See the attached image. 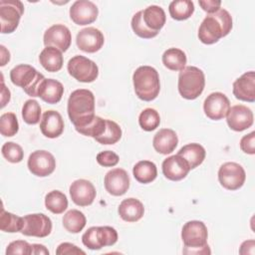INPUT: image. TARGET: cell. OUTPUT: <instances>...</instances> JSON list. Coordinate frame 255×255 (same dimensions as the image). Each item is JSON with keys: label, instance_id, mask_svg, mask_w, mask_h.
<instances>
[{"label": "cell", "instance_id": "obj_1", "mask_svg": "<svg viewBox=\"0 0 255 255\" xmlns=\"http://www.w3.org/2000/svg\"><path fill=\"white\" fill-rule=\"evenodd\" d=\"M68 116L75 128L88 125L95 118V96L87 89L72 92L68 100Z\"/></svg>", "mask_w": 255, "mask_h": 255}, {"label": "cell", "instance_id": "obj_2", "mask_svg": "<svg viewBox=\"0 0 255 255\" xmlns=\"http://www.w3.org/2000/svg\"><path fill=\"white\" fill-rule=\"evenodd\" d=\"M231 29V15L227 10L219 8L203 19L198 29V38L203 44L211 45L219 41L222 37L227 36Z\"/></svg>", "mask_w": 255, "mask_h": 255}, {"label": "cell", "instance_id": "obj_3", "mask_svg": "<svg viewBox=\"0 0 255 255\" xmlns=\"http://www.w3.org/2000/svg\"><path fill=\"white\" fill-rule=\"evenodd\" d=\"M135 95L144 102L157 98L160 91V82L157 71L150 66L138 67L132 75Z\"/></svg>", "mask_w": 255, "mask_h": 255}, {"label": "cell", "instance_id": "obj_4", "mask_svg": "<svg viewBox=\"0 0 255 255\" xmlns=\"http://www.w3.org/2000/svg\"><path fill=\"white\" fill-rule=\"evenodd\" d=\"M207 237V227L202 221L191 220L186 222L181 230V239L185 247L183 253L210 254Z\"/></svg>", "mask_w": 255, "mask_h": 255}, {"label": "cell", "instance_id": "obj_5", "mask_svg": "<svg viewBox=\"0 0 255 255\" xmlns=\"http://www.w3.org/2000/svg\"><path fill=\"white\" fill-rule=\"evenodd\" d=\"M178 92L186 100L198 98L205 86V77L202 70L194 66L184 67L178 75Z\"/></svg>", "mask_w": 255, "mask_h": 255}, {"label": "cell", "instance_id": "obj_6", "mask_svg": "<svg viewBox=\"0 0 255 255\" xmlns=\"http://www.w3.org/2000/svg\"><path fill=\"white\" fill-rule=\"evenodd\" d=\"M44 79L43 74L27 64L18 65L10 71L11 82L15 86L22 88L30 97H38V89Z\"/></svg>", "mask_w": 255, "mask_h": 255}, {"label": "cell", "instance_id": "obj_7", "mask_svg": "<svg viewBox=\"0 0 255 255\" xmlns=\"http://www.w3.org/2000/svg\"><path fill=\"white\" fill-rule=\"evenodd\" d=\"M118 237V232L114 227L93 226L83 234L82 242L91 250H100L105 246L116 244Z\"/></svg>", "mask_w": 255, "mask_h": 255}, {"label": "cell", "instance_id": "obj_8", "mask_svg": "<svg viewBox=\"0 0 255 255\" xmlns=\"http://www.w3.org/2000/svg\"><path fill=\"white\" fill-rule=\"evenodd\" d=\"M24 13V5L19 0L0 1V24L1 33L10 34L14 32Z\"/></svg>", "mask_w": 255, "mask_h": 255}, {"label": "cell", "instance_id": "obj_9", "mask_svg": "<svg viewBox=\"0 0 255 255\" xmlns=\"http://www.w3.org/2000/svg\"><path fill=\"white\" fill-rule=\"evenodd\" d=\"M67 69L73 78L82 83H92L99 76V68L97 64L81 55L74 56L70 59Z\"/></svg>", "mask_w": 255, "mask_h": 255}, {"label": "cell", "instance_id": "obj_10", "mask_svg": "<svg viewBox=\"0 0 255 255\" xmlns=\"http://www.w3.org/2000/svg\"><path fill=\"white\" fill-rule=\"evenodd\" d=\"M246 173L244 168L236 162H225L218 170V180L220 184L228 190H237L245 182Z\"/></svg>", "mask_w": 255, "mask_h": 255}, {"label": "cell", "instance_id": "obj_11", "mask_svg": "<svg viewBox=\"0 0 255 255\" xmlns=\"http://www.w3.org/2000/svg\"><path fill=\"white\" fill-rule=\"evenodd\" d=\"M24 225L21 233L26 236L43 238L52 231V221L44 213H33L23 217Z\"/></svg>", "mask_w": 255, "mask_h": 255}, {"label": "cell", "instance_id": "obj_12", "mask_svg": "<svg viewBox=\"0 0 255 255\" xmlns=\"http://www.w3.org/2000/svg\"><path fill=\"white\" fill-rule=\"evenodd\" d=\"M27 164L32 174L45 177L54 172L56 159L54 155L47 150H35L29 155Z\"/></svg>", "mask_w": 255, "mask_h": 255}, {"label": "cell", "instance_id": "obj_13", "mask_svg": "<svg viewBox=\"0 0 255 255\" xmlns=\"http://www.w3.org/2000/svg\"><path fill=\"white\" fill-rule=\"evenodd\" d=\"M229 109V99L220 92L211 93L207 96L203 103L204 114L212 121H219L225 118Z\"/></svg>", "mask_w": 255, "mask_h": 255}, {"label": "cell", "instance_id": "obj_14", "mask_svg": "<svg viewBox=\"0 0 255 255\" xmlns=\"http://www.w3.org/2000/svg\"><path fill=\"white\" fill-rule=\"evenodd\" d=\"M99 9L95 3L89 0H77L70 8V18L80 26L88 25L96 21Z\"/></svg>", "mask_w": 255, "mask_h": 255}, {"label": "cell", "instance_id": "obj_15", "mask_svg": "<svg viewBox=\"0 0 255 255\" xmlns=\"http://www.w3.org/2000/svg\"><path fill=\"white\" fill-rule=\"evenodd\" d=\"M72 42V35L68 27L63 24H55L44 33L46 47H54L61 52H66Z\"/></svg>", "mask_w": 255, "mask_h": 255}, {"label": "cell", "instance_id": "obj_16", "mask_svg": "<svg viewBox=\"0 0 255 255\" xmlns=\"http://www.w3.org/2000/svg\"><path fill=\"white\" fill-rule=\"evenodd\" d=\"M70 196L75 204L78 206H88L91 205L97 195L96 188L94 184L87 179H77L75 180L69 188Z\"/></svg>", "mask_w": 255, "mask_h": 255}, {"label": "cell", "instance_id": "obj_17", "mask_svg": "<svg viewBox=\"0 0 255 255\" xmlns=\"http://www.w3.org/2000/svg\"><path fill=\"white\" fill-rule=\"evenodd\" d=\"M228 127L235 131H242L253 125L254 117L252 111L244 105L231 107L226 115Z\"/></svg>", "mask_w": 255, "mask_h": 255}, {"label": "cell", "instance_id": "obj_18", "mask_svg": "<svg viewBox=\"0 0 255 255\" xmlns=\"http://www.w3.org/2000/svg\"><path fill=\"white\" fill-rule=\"evenodd\" d=\"M105 38L103 33L95 27H87L82 29L76 38L77 46L86 53H96L104 45Z\"/></svg>", "mask_w": 255, "mask_h": 255}, {"label": "cell", "instance_id": "obj_19", "mask_svg": "<svg viewBox=\"0 0 255 255\" xmlns=\"http://www.w3.org/2000/svg\"><path fill=\"white\" fill-rule=\"evenodd\" d=\"M106 190L114 195H124L129 188V176L123 168H114L108 171L104 179Z\"/></svg>", "mask_w": 255, "mask_h": 255}, {"label": "cell", "instance_id": "obj_20", "mask_svg": "<svg viewBox=\"0 0 255 255\" xmlns=\"http://www.w3.org/2000/svg\"><path fill=\"white\" fill-rule=\"evenodd\" d=\"M233 95L237 100L253 103L255 101V73L249 71L233 83Z\"/></svg>", "mask_w": 255, "mask_h": 255}, {"label": "cell", "instance_id": "obj_21", "mask_svg": "<svg viewBox=\"0 0 255 255\" xmlns=\"http://www.w3.org/2000/svg\"><path fill=\"white\" fill-rule=\"evenodd\" d=\"M163 175L172 181L183 179L189 172L190 167L187 161L178 154L168 156L162 162Z\"/></svg>", "mask_w": 255, "mask_h": 255}, {"label": "cell", "instance_id": "obj_22", "mask_svg": "<svg viewBox=\"0 0 255 255\" xmlns=\"http://www.w3.org/2000/svg\"><path fill=\"white\" fill-rule=\"evenodd\" d=\"M41 132L49 138H56L64 131V121L57 111H47L43 114L40 123Z\"/></svg>", "mask_w": 255, "mask_h": 255}, {"label": "cell", "instance_id": "obj_23", "mask_svg": "<svg viewBox=\"0 0 255 255\" xmlns=\"http://www.w3.org/2000/svg\"><path fill=\"white\" fill-rule=\"evenodd\" d=\"M178 143V137L171 128H161L153 136V148L161 154L171 153Z\"/></svg>", "mask_w": 255, "mask_h": 255}, {"label": "cell", "instance_id": "obj_24", "mask_svg": "<svg viewBox=\"0 0 255 255\" xmlns=\"http://www.w3.org/2000/svg\"><path fill=\"white\" fill-rule=\"evenodd\" d=\"M64 94L62 83L54 79H44L38 89V97L48 104H57Z\"/></svg>", "mask_w": 255, "mask_h": 255}, {"label": "cell", "instance_id": "obj_25", "mask_svg": "<svg viewBox=\"0 0 255 255\" xmlns=\"http://www.w3.org/2000/svg\"><path fill=\"white\" fill-rule=\"evenodd\" d=\"M141 19L147 29L158 33L165 24L166 16L160 6L150 5L144 10H141Z\"/></svg>", "mask_w": 255, "mask_h": 255}, {"label": "cell", "instance_id": "obj_26", "mask_svg": "<svg viewBox=\"0 0 255 255\" xmlns=\"http://www.w3.org/2000/svg\"><path fill=\"white\" fill-rule=\"evenodd\" d=\"M119 215L127 222L138 221L144 213L143 204L136 198L129 197L124 199L119 206Z\"/></svg>", "mask_w": 255, "mask_h": 255}, {"label": "cell", "instance_id": "obj_27", "mask_svg": "<svg viewBox=\"0 0 255 255\" xmlns=\"http://www.w3.org/2000/svg\"><path fill=\"white\" fill-rule=\"evenodd\" d=\"M39 61L46 71L52 73L60 71L64 63L62 52L54 47L44 48L40 53Z\"/></svg>", "mask_w": 255, "mask_h": 255}, {"label": "cell", "instance_id": "obj_28", "mask_svg": "<svg viewBox=\"0 0 255 255\" xmlns=\"http://www.w3.org/2000/svg\"><path fill=\"white\" fill-rule=\"evenodd\" d=\"M176 154L183 157L187 161L190 169H193L203 162L206 152L201 144L192 142L182 146Z\"/></svg>", "mask_w": 255, "mask_h": 255}, {"label": "cell", "instance_id": "obj_29", "mask_svg": "<svg viewBox=\"0 0 255 255\" xmlns=\"http://www.w3.org/2000/svg\"><path fill=\"white\" fill-rule=\"evenodd\" d=\"M134 178L140 183H149L157 176L156 165L149 160H140L136 162L132 168Z\"/></svg>", "mask_w": 255, "mask_h": 255}, {"label": "cell", "instance_id": "obj_30", "mask_svg": "<svg viewBox=\"0 0 255 255\" xmlns=\"http://www.w3.org/2000/svg\"><path fill=\"white\" fill-rule=\"evenodd\" d=\"M186 55L178 48H169L162 55V64L171 71H181L186 65Z\"/></svg>", "mask_w": 255, "mask_h": 255}, {"label": "cell", "instance_id": "obj_31", "mask_svg": "<svg viewBox=\"0 0 255 255\" xmlns=\"http://www.w3.org/2000/svg\"><path fill=\"white\" fill-rule=\"evenodd\" d=\"M87 219L83 212L77 209H71L63 217V226L70 233H79L86 226Z\"/></svg>", "mask_w": 255, "mask_h": 255}, {"label": "cell", "instance_id": "obj_32", "mask_svg": "<svg viewBox=\"0 0 255 255\" xmlns=\"http://www.w3.org/2000/svg\"><path fill=\"white\" fill-rule=\"evenodd\" d=\"M168 11L172 19L182 21L188 19L194 12V4L190 0H174L170 2Z\"/></svg>", "mask_w": 255, "mask_h": 255}, {"label": "cell", "instance_id": "obj_33", "mask_svg": "<svg viewBox=\"0 0 255 255\" xmlns=\"http://www.w3.org/2000/svg\"><path fill=\"white\" fill-rule=\"evenodd\" d=\"M45 206L52 213L61 214L68 207L67 196L60 190H52L45 196Z\"/></svg>", "mask_w": 255, "mask_h": 255}, {"label": "cell", "instance_id": "obj_34", "mask_svg": "<svg viewBox=\"0 0 255 255\" xmlns=\"http://www.w3.org/2000/svg\"><path fill=\"white\" fill-rule=\"evenodd\" d=\"M24 225L23 217L17 216L11 212L1 209L0 214V229L4 232H21Z\"/></svg>", "mask_w": 255, "mask_h": 255}, {"label": "cell", "instance_id": "obj_35", "mask_svg": "<svg viewBox=\"0 0 255 255\" xmlns=\"http://www.w3.org/2000/svg\"><path fill=\"white\" fill-rule=\"evenodd\" d=\"M106 124L105 131L95 139L101 144H114L121 139L122 128L116 122L111 120H106Z\"/></svg>", "mask_w": 255, "mask_h": 255}, {"label": "cell", "instance_id": "obj_36", "mask_svg": "<svg viewBox=\"0 0 255 255\" xmlns=\"http://www.w3.org/2000/svg\"><path fill=\"white\" fill-rule=\"evenodd\" d=\"M22 118L28 125H36L40 122L41 107L36 100H27L22 108Z\"/></svg>", "mask_w": 255, "mask_h": 255}, {"label": "cell", "instance_id": "obj_37", "mask_svg": "<svg viewBox=\"0 0 255 255\" xmlns=\"http://www.w3.org/2000/svg\"><path fill=\"white\" fill-rule=\"evenodd\" d=\"M138 124L145 131L154 130L160 124L159 114L154 109H144L138 117Z\"/></svg>", "mask_w": 255, "mask_h": 255}, {"label": "cell", "instance_id": "obj_38", "mask_svg": "<svg viewBox=\"0 0 255 255\" xmlns=\"http://www.w3.org/2000/svg\"><path fill=\"white\" fill-rule=\"evenodd\" d=\"M106 120L102 119L101 117L95 116L92 122H90L88 125L76 128V130L86 136H91L94 138H97L100 136L106 129Z\"/></svg>", "mask_w": 255, "mask_h": 255}, {"label": "cell", "instance_id": "obj_39", "mask_svg": "<svg viewBox=\"0 0 255 255\" xmlns=\"http://www.w3.org/2000/svg\"><path fill=\"white\" fill-rule=\"evenodd\" d=\"M19 130V124L14 113H5L0 117V132L3 136H13Z\"/></svg>", "mask_w": 255, "mask_h": 255}, {"label": "cell", "instance_id": "obj_40", "mask_svg": "<svg viewBox=\"0 0 255 255\" xmlns=\"http://www.w3.org/2000/svg\"><path fill=\"white\" fill-rule=\"evenodd\" d=\"M1 152L4 158L12 163H18L24 158L23 148L13 141L5 142L1 147Z\"/></svg>", "mask_w": 255, "mask_h": 255}, {"label": "cell", "instance_id": "obj_41", "mask_svg": "<svg viewBox=\"0 0 255 255\" xmlns=\"http://www.w3.org/2000/svg\"><path fill=\"white\" fill-rule=\"evenodd\" d=\"M131 28L135 35L142 39H151L155 37L158 33L152 32L149 29L146 28V26L143 24L141 19V10L136 12L131 19Z\"/></svg>", "mask_w": 255, "mask_h": 255}, {"label": "cell", "instance_id": "obj_42", "mask_svg": "<svg viewBox=\"0 0 255 255\" xmlns=\"http://www.w3.org/2000/svg\"><path fill=\"white\" fill-rule=\"evenodd\" d=\"M31 255L32 254V244H29L24 240H16L11 242L6 248V255Z\"/></svg>", "mask_w": 255, "mask_h": 255}, {"label": "cell", "instance_id": "obj_43", "mask_svg": "<svg viewBox=\"0 0 255 255\" xmlns=\"http://www.w3.org/2000/svg\"><path fill=\"white\" fill-rule=\"evenodd\" d=\"M119 155L112 150H104L97 154V162L105 167H112L119 163Z\"/></svg>", "mask_w": 255, "mask_h": 255}, {"label": "cell", "instance_id": "obj_44", "mask_svg": "<svg viewBox=\"0 0 255 255\" xmlns=\"http://www.w3.org/2000/svg\"><path fill=\"white\" fill-rule=\"evenodd\" d=\"M240 148L243 152L248 154L255 153V132L251 131L248 134H245L240 139Z\"/></svg>", "mask_w": 255, "mask_h": 255}, {"label": "cell", "instance_id": "obj_45", "mask_svg": "<svg viewBox=\"0 0 255 255\" xmlns=\"http://www.w3.org/2000/svg\"><path fill=\"white\" fill-rule=\"evenodd\" d=\"M56 254L58 255H65V254H86L85 251L80 249L78 246L69 243V242H64L61 243L56 250Z\"/></svg>", "mask_w": 255, "mask_h": 255}, {"label": "cell", "instance_id": "obj_46", "mask_svg": "<svg viewBox=\"0 0 255 255\" xmlns=\"http://www.w3.org/2000/svg\"><path fill=\"white\" fill-rule=\"evenodd\" d=\"M198 4L202 8L203 11L207 12L208 14L214 13L220 8L221 1L219 0H199Z\"/></svg>", "mask_w": 255, "mask_h": 255}, {"label": "cell", "instance_id": "obj_47", "mask_svg": "<svg viewBox=\"0 0 255 255\" xmlns=\"http://www.w3.org/2000/svg\"><path fill=\"white\" fill-rule=\"evenodd\" d=\"M254 247H255V241L254 240H247L244 241L239 249V253L246 255V254H254Z\"/></svg>", "mask_w": 255, "mask_h": 255}, {"label": "cell", "instance_id": "obj_48", "mask_svg": "<svg viewBox=\"0 0 255 255\" xmlns=\"http://www.w3.org/2000/svg\"><path fill=\"white\" fill-rule=\"evenodd\" d=\"M10 91L5 87L3 81H2V89H1V108H4L6 104L10 101Z\"/></svg>", "mask_w": 255, "mask_h": 255}, {"label": "cell", "instance_id": "obj_49", "mask_svg": "<svg viewBox=\"0 0 255 255\" xmlns=\"http://www.w3.org/2000/svg\"><path fill=\"white\" fill-rule=\"evenodd\" d=\"M32 254L35 255H48L49 250L42 244H32Z\"/></svg>", "mask_w": 255, "mask_h": 255}, {"label": "cell", "instance_id": "obj_50", "mask_svg": "<svg viewBox=\"0 0 255 255\" xmlns=\"http://www.w3.org/2000/svg\"><path fill=\"white\" fill-rule=\"evenodd\" d=\"M0 49H1V64L0 65L3 67V66H5L9 62V60H10V53H9V51L3 45L0 46Z\"/></svg>", "mask_w": 255, "mask_h": 255}]
</instances>
